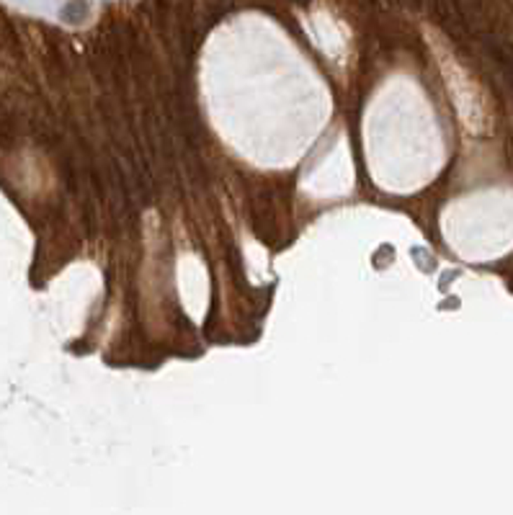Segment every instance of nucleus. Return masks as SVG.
<instances>
[{"mask_svg": "<svg viewBox=\"0 0 513 515\" xmlns=\"http://www.w3.org/2000/svg\"><path fill=\"white\" fill-rule=\"evenodd\" d=\"M86 11H88L86 0H70V3L64 6L62 16H64V21H70V24H78V21L86 16Z\"/></svg>", "mask_w": 513, "mask_h": 515, "instance_id": "f257e3e1", "label": "nucleus"}, {"mask_svg": "<svg viewBox=\"0 0 513 515\" xmlns=\"http://www.w3.org/2000/svg\"><path fill=\"white\" fill-rule=\"evenodd\" d=\"M294 3H302V6H305V3H310V0H294Z\"/></svg>", "mask_w": 513, "mask_h": 515, "instance_id": "f03ea898", "label": "nucleus"}]
</instances>
